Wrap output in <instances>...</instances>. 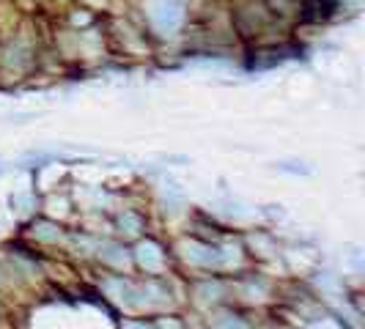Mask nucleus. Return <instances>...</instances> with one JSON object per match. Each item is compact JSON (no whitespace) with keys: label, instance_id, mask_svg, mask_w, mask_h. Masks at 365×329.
Instances as JSON below:
<instances>
[{"label":"nucleus","instance_id":"obj_1","mask_svg":"<svg viewBox=\"0 0 365 329\" xmlns=\"http://www.w3.org/2000/svg\"><path fill=\"white\" fill-rule=\"evenodd\" d=\"M154 20H162V23H179L182 20V6L176 0H159L154 6Z\"/></svg>","mask_w":365,"mask_h":329}]
</instances>
